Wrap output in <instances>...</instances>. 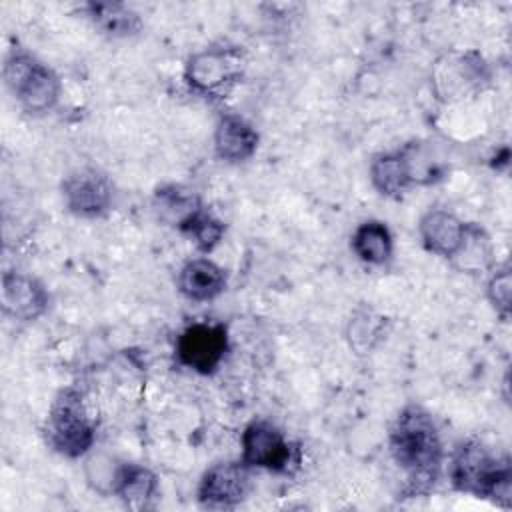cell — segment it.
I'll return each mask as SVG.
<instances>
[{
    "mask_svg": "<svg viewBox=\"0 0 512 512\" xmlns=\"http://www.w3.org/2000/svg\"><path fill=\"white\" fill-rule=\"evenodd\" d=\"M388 446L392 460L406 474L408 496L428 494L444 460L442 438L432 414L418 404L404 406L390 426Z\"/></svg>",
    "mask_w": 512,
    "mask_h": 512,
    "instance_id": "1",
    "label": "cell"
},
{
    "mask_svg": "<svg viewBox=\"0 0 512 512\" xmlns=\"http://www.w3.org/2000/svg\"><path fill=\"white\" fill-rule=\"evenodd\" d=\"M448 476L458 492L490 498L500 506L512 502L510 460L492 452L480 440H464L450 458Z\"/></svg>",
    "mask_w": 512,
    "mask_h": 512,
    "instance_id": "2",
    "label": "cell"
},
{
    "mask_svg": "<svg viewBox=\"0 0 512 512\" xmlns=\"http://www.w3.org/2000/svg\"><path fill=\"white\" fill-rule=\"evenodd\" d=\"M2 78L12 98L28 114L50 112L60 98L62 84L58 74L26 48L12 46L8 50Z\"/></svg>",
    "mask_w": 512,
    "mask_h": 512,
    "instance_id": "3",
    "label": "cell"
},
{
    "mask_svg": "<svg viewBox=\"0 0 512 512\" xmlns=\"http://www.w3.org/2000/svg\"><path fill=\"white\" fill-rule=\"evenodd\" d=\"M46 444L66 458L84 456L96 442V422L78 388H62L48 410L44 424Z\"/></svg>",
    "mask_w": 512,
    "mask_h": 512,
    "instance_id": "4",
    "label": "cell"
},
{
    "mask_svg": "<svg viewBox=\"0 0 512 512\" xmlns=\"http://www.w3.org/2000/svg\"><path fill=\"white\" fill-rule=\"evenodd\" d=\"M244 76V56L238 46H210L192 54L184 68L188 88L204 98H226Z\"/></svg>",
    "mask_w": 512,
    "mask_h": 512,
    "instance_id": "5",
    "label": "cell"
},
{
    "mask_svg": "<svg viewBox=\"0 0 512 512\" xmlns=\"http://www.w3.org/2000/svg\"><path fill=\"white\" fill-rule=\"evenodd\" d=\"M240 460L252 470L290 474L300 466L298 446L270 420L258 418L246 424L240 434Z\"/></svg>",
    "mask_w": 512,
    "mask_h": 512,
    "instance_id": "6",
    "label": "cell"
},
{
    "mask_svg": "<svg viewBox=\"0 0 512 512\" xmlns=\"http://www.w3.org/2000/svg\"><path fill=\"white\" fill-rule=\"evenodd\" d=\"M228 352V330L220 322H192L176 338V360L202 376L218 370Z\"/></svg>",
    "mask_w": 512,
    "mask_h": 512,
    "instance_id": "7",
    "label": "cell"
},
{
    "mask_svg": "<svg viewBox=\"0 0 512 512\" xmlns=\"http://www.w3.org/2000/svg\"><path fill=\"white\" fill-rule=\"evenodd\" d=\"M64 206L78 218H102L114 202L110 178L92 166H82L64 176L60 184Z\"/></svg>",
    "mask_w": 512,
    "mask_h": 512,
    "instance_id": "8",
    "label": "cell"
},
{
    "mask_svg": "<svg viewBox=\"0 0 512 512\" xmlns=\"http://www.w3.org/2000/svg\"><path fill=\"white\" fill-rule=\"evenodd\" d=\"M432 82L438 98L452 102L470 96L488 82V66L484 58L474 52H450L440 58L432 72Z\"/></svg>",
    "mask_w": 512,
    "mask_h": 512,
    "instance_id": "9",
    "label": "cell"
},
{
    "mask_svg": "<svg viewBox=\"0 0 512 512\" xmlns=\"http://www.w3.org/2000/svg\"><path fill=\"white\" fill-rule=\"evenodd\" d=\"M250 492V468L238 462H218L210 466L198 484V502L204 508H234Z\"/></svg>",
    "mask_w": 512,
    "mask_h": 512,
    "instance_id": "10",
    "label": "cell"
},
{
    "mask_svg": "<svg viewBox=\"0 0 512 512\" xmlns=\"http://www.w3.org/2000/svg\"><path fill=\"white\" fill-rule=\"evenodd\" d=\"M50 304L44 284L24 272L8 270L2 274V310L16 322L38 320Z\"/></svg>",
    "mask_w": 512,
    "mask_h": 512,
    "instance_id": "11",
    "label": "cell"
},
{
    "mask_svg": "<svg viewBox=\"0 0 512 512\" xmlns=\"http://www.w3.org/2000/svg\"><path fill=\"white\" fill-rule=\"evenodd\" d=\"M258 130L240 114H224L214 128V152L222 162L240 164L256 154Z\"/></svg>",
    "mask_w": 512,
    "mask_h": 512,
    "instance_id": "12",
    "label": "cell"
},
{
    "mask_svg": "<svg viewBox=\"0 0 512 512\" xmlns=\"http://www.w3.org/2000/svg\"><path fill=\"white\" fill-rule=\"evenodd\" d=\"M466 224L444 208H430L418 222L422 246L442 258H452L460 248Z\"/></svg>",
    "mask_w": 512,
    "mask_h": 512,
    "instance_id": "13",
    "label": "cell"
},
{
    "mask_svg": "<svg viewBox=\"0 0 512 512\" xmlns=\"http://www.w3.org/2000/svg\"><path fill=\"white\" fill-rule=\"evenodd\" d=\"M178 290L192 302H208L226 288V272L210 258H192L178 272Z\"/></svg>",
    "mask_w": 512,
    "mask_h": 512,
    "instance_id": "14",
    "label": "cell"
},
{
    "mask_svg": "<svg viewBox=\"0 0 512 512\" xmlns=\"http://www.w3.org/2000/svg\"><path fill=\"white\" fill-rule=\"evenodd\" d=\"M112 494H116L130 510H148L154 506L158 496V478L146 466L122 464L118 468Z\"/></svg>",
    "mask_w": 512,
    "mask_h": 512,
    "instance_id": "15",
    "label": "cell"
},
{
    "mask_svg": "<svg viewBox=\"0 0 512 512\" xmlns=\"http://www.w3.org/2000/svg\"><path fill=\"white\" fill-rule=\"evenodd\" d=\"M350 248L364 264L384 266L394 254V238L384 222L366 220L356 226L350 238Z\"/></svg>",
    "mask_w": 512,
    "mask_h": 512,
    "instance_id": "16",
    "label": "cell"
},
{
    "mask_svg": "<svg viewBox=\"0 0 512 512\" xmlns=\"http://www.w3.org/2000/svg\"><path fill=\"white\" fill-rule=\"evenodd\" d=\"M402 164L406 168L410 186H428L444 178L446 164L440 160L430 142L412 140L398 148Z\"/></svg>",
    "mask_w": 512,
    "mask_h": 512,
    "instance_id": "17",
    "label": "cell"
},
{
    "mask_svg": "<svg viewBox=\"0 0 512 512\" xmlns=\"http://www.w3.org/2000/svg\"><path fill=\"white\" fill-rule=\"evenodd\" d=\"M86 16L106 36L124 38L132 36L142 28L140 16L126 4L120 2H88Z\"/></svg>",
    "mask_w": 512,
    "mask_h": 512,
    "instance_id": "18",
    "label": "cell"
},
{
    "mask_svg": "<svg viewBox=\"0 0 512 512\" xmlns=\"http://www.w3.org/2000/svg\"><path fill=\"white\" fill-rule=\"evenodd\" d=\"M462 272H484L494 264V250L486 230L474 222L466 224L460 248L450 258Z\"/></svg>",
    "mask_w": 512,
    "mask_h": 512,
    "instance_id": "19",
    "label": "cell"
},
{
    "mask_svg": "<svg viewBox=\"0 0 512 512\" xmlns=\"http://www.w3.org/2000/svg\"><path fill=\"white\" fill-rule=\"evenodd\" d=\"M154 208L162 220L180 230V226L202 208V202L190 188L168 184L154 192Z\"/></svg>",
    "mask_w": 512,
    "mask_h": 512,
    "instance_id": "20",
    "label": "cell"
},
{
    "mask_svg": "<svg viewBox=\"0 0 512 512\" xmlns=\"http://www.w3.org/2000/svg\"><path fill=\"white\" fill-rule=\"evenodd\" d=\"M372 186L388 198H398L410 188V180L398 150L376 154L370 162Z\"/></svg>",
    "mask_w": 512,
    "mask_h": 512,
    "instance_id": "21",
    "label": "cell"
},
{
    "mask_svg": "<svg viewBox=\"0 0 512 512\" xmlns=\"http://www.w3.org/2000/svg\"><path fill=\"white\" fill-rule=\"evenodd\" d=\"M386 318L372 308H358L348 322V342L358 354L370 352L386 334Z\"/></svg>",
    "mask_w": 512,
    "mask_h": 512,
    "instance_id": "22",
    "label": "cell"
},
{
    "mask_svg": "<svg viewBox=\"0 0 512 512\" xmlns=\"http://www.w3.org/2000/svg\"><path fill=\"white\" fill-rule=\"evenodd\" d=\"M224 230H226L224 222L220 218H216L212 212H208L206 208H200L192 218H188L180 226V232L186 234L188 238H192L196 248L204 254L212 252L220 244Z\"/></svg>",
    "mask_w": 512,
    "mask_h": 512,
    "instance_id": "23",
    "label": "cell"
},
{
    "mask_svg": "<svg viewBox=\"0 0 512 512\" xmlns=\"http://www.w3.org/2000/svg\"><path fill=\"white\" fill-rule=\"evenodd\" d=\"M486 296L492 304V308L496 310V314H500L502 318H508L510 314V296H512V274L508 266L496 268L490 274V280L486 284Z\"/></svg>",
    "mask_w": 512,
    "mask_h": 512,
    "instance_id": "24",
    "label": "cell"
}]
</instances>
